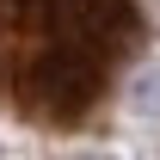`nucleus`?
<instances>
[{
	"instance_id": "f257e3e1",
	"label": "nucleus",
	"mask_w": 160,
	"mask_h": 160,
	"mask_svg": "<svg viewBox=\"0 0 160 160\" xmlns=\"http://www.w3.org/2000/svg\"><path fill=\"white\" fill-rule=\"evenodd\" d=\"M142 43V0H0V111L37 129H86Z\"/></svg>"
}]
</instances>
